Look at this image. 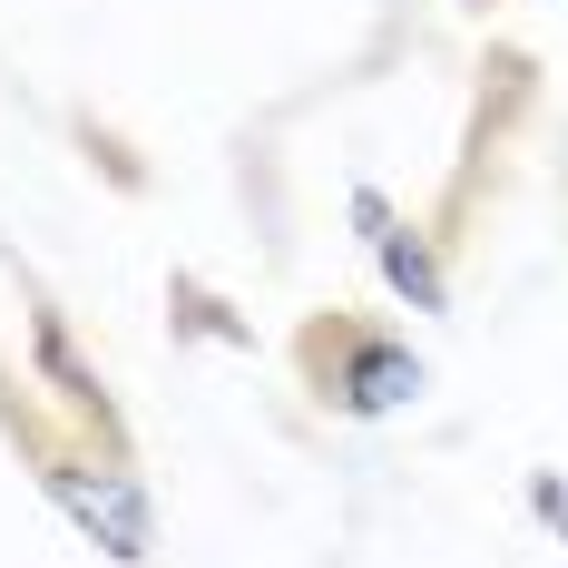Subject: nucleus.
I'll use <instances>...</instances> for the list:
<instances>
[{
	"label": "nucleus",
	"instance_id": "1",
	"mask_svg": "<svg viewBox=\"0 0 568 568\" xmlns=\"http://www.w3.org/2000/svg\"><path fill=\"white\" fill-rule=\"evenodd\" d=\"M304 363L324 373V402H343V412H402V402L422 393V353L393 334H363V324H314L304 334Z\"/></svg>",
	"mask_w": 568,
	"mask_h": 568
},
{
	"label": "nucleus",
	"instance_id": "2",
	"mask_svg": "<svg viewBox=\"0 0 568 568\" xmlns=\"http://www.w3.org/2000/svg\"><path fill=\"white\" fill-rule=\"evenodd\" d=\"M30 452H40V480H50L59 510L79 519V539H89V549H109L118 568L148 559V500H138V480H128V470H89V460L50 452L40 432H30Z\"/></svg>",
	"mask_w": 568,
	"mask_h": 568
},
{
	"label": "nucleus",
	"instance_id": "3",
	"mask_svg": "<svg viewBox=\"0 0 568 568\" xmlns=\"http://www.w3.org/2000/svg\"><path fill=\"white\" fill-rule=\"evenodd\" d=\"M353 216H363V235H373V255H383V275H393V294H412V314H442L452 304V284H442V265H432V245L412 226H393V206L363 186L353 196Z\"/></svg>",
	"mask_w": 568,
	"mask_h": 568
},
{
	"label": "nucleus",
	"instance_id": "4",
	"mask_svg": "<svg viewBox=\"0 0 568 568\" xmlns=\"http://www.w3.org/2000/svg\"><path fill=\"white\" fill-rule=\"evenodd\" d=\"M40 373H50L59 393H69V412H79V422H89V432H109V393H99V383H89V373H79V353H69V334H59L50 314H40Z\"/></svg>",
	"mask_w": 568,
	"mask_h": 568
},
{
	"label": "nucleus",
	"instance_id": "5",
	"mask_svg": "<svg viewBox=\"0 0 568 568\" xmlns=\"http://www.w3.org/2000/svg\"><path fill=\"white\" fill-rule=\"evenodd\" d=\"M529 510H539V519H549V529H559V539H568V490H559V480H549V470L529 480Z\"/></svg>",
	"mask_w": 568,
	"mask_h": 568
}]
</instances>
